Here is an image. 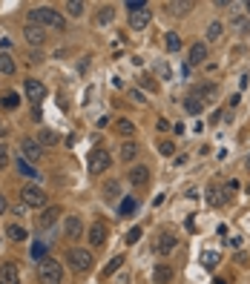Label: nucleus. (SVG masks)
Returning a JSON list of instances; mask_svg holds the SVG:
<instances>
[{
  "mask_svg": "<svg viewBox=\"0 0 250 284\" xmlns=\"http://www.w3.org/2000/svg\"><path fill=\"white\" fill-rule=\"evenodd\" d=\"M216 284H230L228 279H222V276H216Z\"/></svg>",
  "mask_w": 250,
  "mask_h": 284,
  "instance_id": "50",
  "label": "nucleus"
},
{
  "mask_svg": "<svg viewBox=\"0 0 250 284\" xmlns=\"http://www.w3.org/2000/svg\"><path fill=\"white\" fill-rule=\"evenodd\" d=\"M202 109H204V101H202V98H196V95H187V98H184V112L187 115H202Z\"/></svg>",
  "mask_w": 250,
  "mask_h": 284,
  "instance_id": "24",
  "label": "nucleus"
},
{
  "mask_svg": "<svg viewBox=\"0 0 250 284\" xmlns=\"http://www.w3.org/2000/svg\"><path fill=\"white\" fill-rule=\"evenodd\" d=\"M164 201H167V195H164V193H158L156 198H152V207H161Z\"/></svg>",
  "mask_w": 250,
  "mask_h": 284,
  "instance_id": "48",
  "label": "nucleus"
},
{
  "mask_svg": "<svg viewBox=\"0 0 250 284\" xmlns=\"http://www.w3.org/2000/svg\"><path fill=\"white\" fill-rule=\"evenodd\" d=\"M60 216H64V210H60L58 204H49L44 213H40L38 224H40V230H49V227H55V224H58V218H60Z\"/></svg>",
  "mask_w": 250,
  "mask_h": 284,
  "instance_id": "10",
  "label": "nucleus"
},
{
  "mask_svg": "<svg viewBox=\"0 0 250 284\" xmlns=\"http://www.w3.org/2000/svg\"><path fill=\"white\" fill-rule=\"evenodd\" d=\"M20 103V98L14 95V92H9V95H3V109H14Z\"/></svg>",
  "mask_w": 250,
  "mask_h": 284,
  "instance_id": "38",
  "label": "nucleus"
},
{
  "mask_svg": "<svg viewBox=\"0 0 250 284\" xmlns=\"http://www.w3.org/2000/svg\"><path fill=\"white\" fill-rule=\"evenodd\" d=\"M190 95H196V98H202V101L207 103V101H213V98L218 95V86H216V83H198Z\"/></svg>",
  "mask_w": 250,
  "mask_h": 284,
  "instance_id": "18",
  "label": "nucleus"
},
{
  "mask_svg": "<svg viewBox=\"0 0 250 284\" xmlns=\"http://www.w3.org/2000/svg\"><path fill=\"white\" fill-rule=\"evenodd\" d=\"M14 167H18V172H20V175H26V178H40V172L34 170V167H32L26 158H23V155L18 158V164H14Z\"/></svg>",
  "mask_w": 250,
  "mask_h": 284,
  "instance_id": "26",
  "label": "nucleus"
},
{
  "mask_svg": "<svg viewBox=\"0 0 250 284\" xmlns=\"http://www.w3.org/2000/svg\"><path fill=\"white\" fill-rule=\"evenodd\" d=\"M29 23H34V26H40V29H66V20H64V14L60 11H55L52 6H38V9L29 11Z\"/></svg>",
  "mask_w": 250,
  "mask_h": 284,
  "instance_id": "1",
  "label": "nucleus"
},
{
  "mask_svg": "<svg viewBox=\"0 0 250 284\" xmlns=\"http://www.w3.org/2000/svg\"><path fill=\"white\" fill-rule=\"evenodd\" d=\"M38 279H40V284H60L64 282V267H60V262H55V259L38 262Z\"/></svg>",
  "mask_w": 250,
  "mask_h": 284,
  "instance_id": "2",
  "label": "nucleus"
},
{
  "mask_svg": "<svg viewBox=\"0 0 250 284\" xmlns=\"http://www.w3.org/2000/svg\"><path fill=\"white\" fill-rule=\"evenodd\" d=\"M136 210H138V201H136V195H126L124 201H121V207H118V213H121V216H132Z\"/></svg>",
  "mask_w": 250,
  "mask_h": 284,
  "instance_id": "30",
  "label": "nucleus"
},
{
  "mask_svg": "<svg viewBox=\"0 0 250 284\" xmlns=\"http://www.w3.org/2000/svg\"><path fill=\"white\" fill-rule=\"evenodd\" d=\"M86 236H90L92 247H104V244H106V236H110V230H106V224L98 218V221H92L90 224V233H86Z\"/></svg>",
  "mask_w": 250,
  "mask_h": 284,
  "instance_id": "7",
  "label": "nucleus"
},
{
  "mask_svg": "<svg viewBox=\"0 0 250 284\" xmlns=\"http://www.w3.org/2000/svg\"><path fill=\"white\" fill-rule=\"evenodd\" d=\"M244 9H248V17H250V0H248V3H244Z\"/></svg>",
  "mask_w": 250,
  "mask_h": 284,
  "instance_id": "52",
  "label": "nucleus"
},
{
  "mask_svg": "<svg viewBox=\"0 0 250 284\" xmlns=\"http://www.w3.org/2000/svg\"><path fill=\"white\" fill-rule=\"evenodd\" d=\"M14 57L6 55V52H0V75H14Z\"/></svg>",
  "mask_w": 250,
  "mask_h": 284,
  "instance_id": "29",
  "label": "nucleus"
},
{
  "mask_svg": "<svg viewBox=\"0 0 250 284\" xmlns=\"http://www.w3.org/2000/svg\"><path fill=\"white\" fill-rule=\"evenodd\" d=\"M248 253H236V264H242V267H248Z\"/></svg>",
  "mask_w": 250,
  "mask_h": 284,
  "instance_id": "46",
  "label": "nucleus"
},
{
  "mask_svg": "<svg viewBox=\"0 0 250 284\" xmlns=\"http://www.w3.org/2000/svg\"><path fill=\"white\" fill-rule=\"evenodd\" d=\"M38 144L44 149L55 147V144H60V135H58L55 129H49V126H40V132H38Z\"/></svg>",
  "mask_w": 250,
  "mask_h": 284,
  "instance_id": "16",
  "label": "nucleus"
},
{
  "mask_svg": "<svg viewBox=\"0 0 250 284\" xmlns=\"http://www.w3.org/2000/svg\"><path fill=\"white\" fill-rule=\"evenodd\" d=\"M193 0H170L167 3V11L170 14H176V17H182V14H187V11H193Z\"/></svg>",
  "mask_w": 250,
  "mask_h": 284,
  "instance_id": "20",
  "label": "nucleus"
},
{
  "mask_svg": "<svg viewBox=\"0 0 250 284\" xmlns=\"http://www.w3.org/2000/svg\"><path fill=\"white\" fill-rule=\"evenodd\" d=\"M244 193H248V195H250V184H248V187H244Z\"/></svg>",
  "mask_w": 250,
  "mask_h": 284,
  "instance_id": "53",
  "label": "nucleus"
},
{
  "mask_svg": "<svg viewBox=\"0 0 250 284\" xmlns=\"http://www.w3.org/2000/svg\"><path fill=\"white\" fill-rule=\"evenodd\" d=\"M207 55H210L207 43H204V40H198V43L190 46V57H187V60H190L193 66H198V63H204V57H207Z\"/></svg>",
  "mask_w": 250,
  "mask_h": 284,
  "instance_id": "17",
  "label": "nucleus"
},
{
  "mask_svg": "<svg viewBox=\"0 0 250 284\" xmlns=\"http://www.w3.org/2000/svg\"><path fill=\"white\" fill-rule=\"evenodd\" d=\"M20 155L26 161H40L44 158V147L38 144V138H20Z\"/></svg>",
  "mask_w": 250,
  "mask_h": 284,
  "instance_id": "6",
  "label": "nucleus"
},
{
  "mask_svg": "<svg viewBox=\"0 0 250 284\" xmlns=\"http://www.w3.org/2000/svg\"><path fill=\"white\" fill-rule=\"evenodd\" d=\"M46 250H49V247H46L44 241H34V244H32V256L38 259V262H44V259H46Z\"/></svg>",
  "mask_w": 250,
  "mask_h": 284,
  "instance_id": "36",
  "label": "nucleus"
},
{
  "mask_svg": "<svg viewBox=\"0 0 250 284\" xmlns=\"http://www.w3.org/2000/svg\"><path fill=\"white\" fill-rule=\"evenodd\" d=\"M121 264H124V256H115V259H112V262H110V264H106V267H104V279H106V276H112L115 273V270H118V267H121Z\"/></svg>",
  "mask_w": 250,
  "mask_h": 284,
  "instance_id": "35",
  "label": "nucleus"
},
{
  "mask_svg": "<svg viewBox=\"0 0 250 284\" xmlns=\"http://www.w3.org/2000/svg\"><path fill=\"white\" fill-rule=\"evenodd\" d=\"M158 75L167 80V78H170V66H167V63H158Z\"/></svg>",
  "mask_w": 250,
  "mask_h": 284,
  "instance_id": "45",
  "label": "nucleus"
},
{
  "mask_svg": "<svg viewBox=\"0 0 250 284\" xmlns=\"http://www.w3.org/2000/svg\"><path fill=\"white\" fill-rule=\"evenodd\" d=\"M115 129H118V135H124V138H132V135H136V124H132L130 118H118Z\"/></svg>",
  "mask_w": 250,
  "mask_h": 284,
  "instance_id": "28",
  "label": "nucleus"
},
{
  "mask_svg": "<svg viewBox=\"0 0 250 284\" xmlns=\"http://www.w3.org/2000/svg\"><path fill=\"white\" fill-rule=\"evenodd\" d=\"M110 164H112L110 149H92L90 161H86V170H90V175H101V172L110 170Z\"/></svg>",
  "mask_w": 250,
  "mask_h": 284,
  "instance_id": "5",
  "label": "nucleus"
},
{
  "mask_svg": "<svg viewBox=\"0 0 250 284\" xmlns=\"http://www.w3.org/2000/svg\"><path fill=\"white\" fill-rule=\"evenodd\" d=\"M228 201V190H218V187H210L207 190V204L210 207H222Z\"/></svg>",
  "mask_w": 250,
  "mask_h": 284,
  "instance_id": "23",
  "label": "nucleus"
},
{
  "mask_svg": "<svg viewBox=\"0 0 250 284\" xmlns=\"http://www.w3.org/2000/svg\"><path fill=\"white\" fill-rule=\"evenodd\" d=\"M23 37H26V43H32V46H44L46 43V29L34 26V23H26V26H23Z\"/></svg>",
  "mask_w": 250,
  "mask_h": 284,
  "instance_id": "13",
  "label": "nucleus"
},
{
  "mask_svg": "<svg viewBox=\"0 0 250 284\" xmlns=\"http://www.w3.org/2000/svg\"><path fill=\"white\" fill-rule=\"evenodd\" d=\"M126 9H130V14H132V11L147 9V3H144V0H126Z\"/></svg>",
  "mask_w": 250,
  "mask_h": 284,
  "instance_id": "41",
  "label": "nucleus"
},
{
  "mask_svg": "<svg viewBox=\"0 0 250 284\" xmlns=\"http://www.w3.org/2000/svg\"><path fill=\"white\" fill-rule=\"evenodd\" d=\"M172 267L170 264H156V270H152V282L156 284H170L172 282Z\"/></svg>",
  "mask_w": 250,
  "mask_h": 284,
  "instance_id": "19",
  "label": "nucleus"
},
{
  "mask_svg": "<svg viewBox=\"0 0 250 284\" xmlns=\"http://www.w3.org/2000/svg\"><path fill=\"white\" fill-rule=\"evenodd\" d=\"M104 195H106V201H118V198H121V187H118V184H106V187H104Z\"/></svg>",
  "mask_w": 250,
  "mask_h": 284,
  "instance_id": "32",
  "label": "nucleus"
},
{
  "mask_svg": "<svg viewBox=\"0 0 250 284\" xmlns=\"http://www.w3.org/2000/svg\"><path fill=\"white\" fill-rule=\"evenodd\" d=\"M6 135V126H3V121H0V138Z\"/></svg>",
  "mask_w": 250,
  "mask_h": 284,
  "instance_id": "51",
  "label": "nucleus"
},
{
  "mask_svg": "<svg viewBox=\"0 0 250 284\" xmlns=\"http://www.w3.org/2000/svg\"><path fill=\"white\" fill-rule=\"evenodd\" d=\"M156 129H158V132H167V129H170V121H167V118H158V121H156Z\"/></svg>",
  "mask_w": 250,
  "mask_h": 284,
  "instance_id": "44",
  "label": "nucleus"
},
{
  "mask_svg": "<svg viewBox=\"0 0 250 284\" xmlns=\"http://www.w3.org/2000/svg\"><path fill=\"white\" fill-rule=\"evenodd\" d=\"M248 167H250V158H248Z\"/></svg>",
  "mask_w": 250,
  "mask_h": 284,
  "instance_id": "54",
  "label": "nucleus"
},
{
  "mask_svg": "<svg viewBox=\"0 0 250 284\" xmlns=\"http://www.w3.org/2000/svg\"><path fill=\"white\" fill-rule=\"evenodd\" d=\"M9 167V147L6 144H0V172Z\"/></svg>",
  "mask_w": 250,
  "mask_h": 284,
  "instance_id": "39",
  "label": "nucleus"
},
{
  "mask_svg": "<svg viewBox=\"0 0 250 284\" xmlns=\"http://www.w3.org/2000/svg\"><path fill=\"white\" fill-rule=\"evenodd\" d=\"M66 264L75 270V273H90L92 270V253L84 250V247H72V250L66 253Z\"/></svg>",
  "mask_w": 250,
  "mask_h": 284,
  "instance_id": "3",
  "label": "nucleus"
},
{
  "mask_svg": "<svg viewBox=\"0 0 250 284\" xmlns=\"http://www.w3.org/2000/svg\"><path fill=\"white\" fill-rule=\"evenodd\" d=\"M6 239L20 244V241H29V233H26V227H23V224H9V227H6Z\"/></svg>",
  "mask_w": 250,
  "mask_h": 284,
  "instance_id": "21",
  "label": "nucleus"
},
{
  "mask_svg": "<svg viewBox=\"0 0 250 284\" xmlns=\"http://www.w3.org/2000/svg\"><path fill=\"white\" fill-rule=\"evenodd\" d=\"M138 152H141V149H138L136 141H126L124 147H121V161H124V164H132V161L138 158Z\"/></svg>",
  "mask_w": 250,
  "mask_h": 284,
  "instance_id": "25",
  "label": "nucleus"
},
{
  "mask_svg": "<svg viewBox=\"0 0 250 284\" xmlns=\"http://www.w3.org/2000/svg\"><path fill=\"white\" fill-rule=\"evenodd\" d=\"M84 9H86V6H84L80 0H69V3H66V11L72 14V17H80V14H84Z\"/></svg>",
  "mask_w": 250,
  "mask_h": 284,
  "instance_id": "34",
  "label": "nucleus"
},
{
  "mask_svg": "<svg viewBox=\"0 0 250 284\" xmlns=\"http://www.w3.org/2000/svg\"><path fill=\"white\" fill-rule=\"evenodd\" d=\"M6 210H9V201H6V195H0V216H3Z\"/></svg>",
  "mask_w": 250,
  "mask_h": 284,
  "instance_id": "49",
  "label": "nucleus"
},
{
  "mask_svg": "<svg viewBox=\"0 0 250 284\" xmlns=\"http://www.w3.org/2000/svg\"><path fill=\"white\" fill-rule=\"evenodd\" d=\"M167 49H170V52H178V49H182V34L178 32H167Z\"/></svg>",
  "mask_w": 250,
  "mask_h": 284,
  "instance_id": "33",
  "label": "nucleus"
},
{
  "mask_svg": "<svg viewBox=\"0 0 250 284\" xmlns=\"http://www.w3.org/2000/svg\"><path fill=\"white\" fill-rule=\"evenodd\" d=\"M138 239H141V227H132L130 233H126V244H136Z\"/></svg>",
  "mask_w": 250,
  "mask_h": 284,
  "instance_id": "42",
  "label": "nucleus"
},
{
  "mask_svg": "<svg viewBox=\"0 0 250 284\" xmlns=\"http://www.w3.org/2000/svg\"><path fill=\"white\" fill-rule=\"evenodd\" d=\"M230 29L236 34H248L250 32V17H233V20H230Z\"/></svg>",
  "mask_w": 250,
  "mask_h": 284,
  "instance_id": "31",
  "label": "nucleus"
},
{
  "mask_svg": "<svg viewBox=\"0 0 250 284\" xmlns=\"http://www.w3.org/2000/svg\"><path fill=\"white\" fill-rule=\"evenodd\" d=\"M23 89H26V98H29V101H32L34 106H38V103H40V101L46 98V86L40 83V80H34V78L26 80V83H23Z\"/></svg>",
  "mask_w": 250,
  "mask_h": 284,
  "instance_id": "8",
  "label": "nucleus"
},
{
  "mask_svg": "<svg viewBox=\"0 0 250 284\" xmlns=\"http://www.w3.org/2000/svg\"><path fill=\"white\" fill-rule=\"evenodd\" d=\"M0 284H20V273H18L14 262L0 264Z\"/></svg>",
  "mask_w": 250,
  "mask_h": 284,
  "instance_id": "15",
  "label": "nucleus"
},
{
  "mask_svg": "<svg viewBox=\"0 0 250 284\" xmlns=\"http://www.w3.org/2000/svg\"><path fill=\"white\" fill-rule=\"evenodd\" d=\"M12 216H14V218H23V216H26V204L20 201L18 207H12Z\"/></svg>",
  "mask_w": 250,
  "mask_h": 284,
  "instance_id": "43",
  "label": "nucleus"
},
{
  "mask_svg": "<svg viewBox=\"0 0 250 284\" xmlns=\"http://www.w3.org/2000/svg\"><path fill=\"white\" fill-rule=\"evenodd\" d=\"M176 247H178V236H176V233H164V236L156 239V253H158V256H170Z\"/></svg>",
  "mask_w": 250,
  "mask_h": 284,
  "instance_id": "12",
  "label": "nucleus"
},
{
  "mask_svg": "<svg viewBox=\"0 0 250 284\" xmlns=\"http://www.w3.org/2000/svg\"><path fill=\"white\" fill-rule=\"evenodd\" d=\"M222 34H224V26H222L218 20H213L210 26H207V43H218Z\"/></svg>",
  "mask_w": 250,
  "mask_h": 284,
  "instance_id": "27",
  "label": "nucleus"
},
{
  "mask_svg": "<svg viewBox=\"0 0 250 284\" xmlns=\"http://www.w3.org/2000/svg\"><path fill=\"white\" fill-rule=\"evenodd\" d=\"M150 20H152L150 6L147 9H141V11H132V14H130V29H132V32H141V29H147L150 26Z\"/></svg>",
  "mask_w": 250,
  "mask_h": 284,
  "instance_id": "14",
  "label": "nucleus"
},
{
  "mask_svg": "<svg viewBox=\"0 0 250 284\" xmlns=\"http://www.w3.org/2000/svg\"><path fill=\"white\" fill-rule=\"evenodd\" d=\"M198 262H202V267H204V270H210V273H213V270L218 267V262H222V256H218L216 250H204Z\"/></svg>",
  "mask_w": 250,
  "mask_h": 284,
  "instance_id": "22",
  "label": "nucleus"
},
{
  "mask_svg": "<svg viewBox=\"0 0 250 284\" xmlns=\"http://www.w3.org/2000/svg\"><path fill=\"white\" fill-rule=\"evenodd\" d=\"M112 17H115L112 6H104V9H101V14H98V23H110Z\"/></svg>",
  "mask_w": 250,
  "mask_h": 284,
  "instance_id": "40",
  "label": "nucleus"
},
{
  "mask_svg": "<svg viewBox=\"0 0 250 284\" xmlns=\"http://www.w3.org/2000/svg\"><path fill=\"white\" fill-rule=\"evenodd\" d=\"M158 152L164 155V158H172V152H176V144H172V141H161V144H158Z\"/></svg>",
  "mask_w": 250,
  "mask_h": 284,
  "instance_id": "37",
  "label": "nucleus"
},
{
  "mask_svg": "<svg viewBox=\"0 0 250 284\" xmlns=\"http://www.w3.org/2000/svg\"><path fill=\"white\" fill-rule=\"evenodd\" d=\"M20 201L26 207H34V210H46V193H44V187H38V184H26L20 190Z\"/></svg>",
  "mask_w": 250,
  "mask_h": 284,
  "instance_id": "4",
  "label": "nucleus"
},
{
  "mask_svg": "<svg viewBox=\"0 0 250 284\" xmlns=\"http://www.w3.org/2000/svg\"><path fill=\"white\" fill-rule=\"evenodd\" d=\"M130 98H132V101H136V103H144V92L132 89V92H130Z\"/></svg>",
  "mask_w": 250,
  "mask_h": 284,
  "instance_id": "47",
  "label": "nucleus"
},
{
  "mask_svg": "<svg viewBox=\"0 0 250 284\" xmlns=\"http://www.w3.org/2000/svg\"><path fill=\"white\" fill-rule=\"evenodd\" d=\"M126 178H130V184H132V187H147L150 178H152V172H150V167H144V164H136V167L130 170V175H126Z\"/></svg>",
  "mask_w": 250,
  "mask_h": 284,
  "instance_id": "11",
  "label": "nucleus"
},
{
  "mask_svg": "<svg viewBox=\"0 0 250 284\" xmlns=\"http://www.w3.org/2000/svg\"><path fill=\"white\" fill-rule=\"evenodd\" d=\"M64 233H66L69 241H78L80 236H84V221H80V216H66L64 218Z\"/></svg>",
  "mask_w": 250,
  "mask_h": 284,
  "instance_id": "9",
  "label": "nucleus"
}]
</instances>
